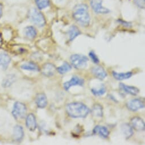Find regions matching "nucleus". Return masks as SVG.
Wrapping results in <instances>:
<instances>
[{
    "label": "nucleus",
    "instance_id": "nucleus-27",
    "mask_svg": "<svg viewBox=\"0 0 145 145\" xmlns=\"http://www.w3.org/2000/svg\"><path fill=\"white\" fill-rule=\"evenodd\" d=\"M35 3L40 10L47 8L50 4L49 0H35Z\"/></svg>",
    "mask_w": 145,
    "mask_h": 145
},
{
    "label": "nucleus",
    "instance_id": "nucleus-16",
    "mask_svg": "<svg viewBox=\"0 0 145 145\" xmlns=\"http://www.w3.org/2000/svg\"><path fill=\"white\" fill-rule=\"evenodd\" d=\"M24 136V130L23 127L20 125H16L14 127L13 138L16 142H21Z\"/></svg>",
    "mask_w": 145,
    "mask_h": 145
},
{
    "label": "nucleus",
    "instance_id": "nucleus-4",
    "mask_svg": "<svg viewBox=\"0 0 145 145\" xmlns=\"http://www.w3.org/2000/svg\"><path fill=\"white\" fill-rule=\"evenodd\" d=\"M29 17L31 22L38 27H43L46 25V20L43 14L37 9L33 8L29 12Z\"/></svg>",
    "mask_w": 145,
    "mask_h": 145
},
{
    "label": "nucleus",
    "instance_id": "nucleus-21",
    "mask_svg": "<svg viewBox=\"0 0 145 145\" xmlns=\"http://www.w3.org/2000/svg\"><path fill=\"white\" fill-rule=\"evenodd\" d=\"M92 114L93 116L99 118L103 117V108L100 104H95L92 109Z\"/></svg>",
    "mask_w": 145,
    "mask_h": 145
},
{
    "label": "nucleus",
    "instance_id": "nucleus-7",
    "mask_svg": "<svg viewBox=\"0 0 145 145\" xmlns=\"http://www.w3.org/2000/svg\"><path fill=\"white\" fill-rule=\"evenodd\" d=\"M84 84V80L78 76H74L72 78L63 84V88L66 91H69L70 88L73 86L83 87Z\"/></svg>",
    "mask_w": 145,
    "mask_h": 145
},
{
    "label": "nucleus",
    "instance_id": "nucleus-17",
    "mask_svg": "<svg viewBox=\"0 0 145 145\" xmlns=\"http://www.w3.org/2000/svg\"><path fill=\"white\" fill-rule=\"evenodd\" d=\"M10 61L11 59L8 54L5 53L0 54V69H7Z\"/></svg>",
    "mask_w": 145,
    "mask_h": 145
},
{
    "label": "nucleus",
    "instance_id": "nucleus-9",
    "mask_svg": "<svg viewBox=\"0 0 145 145\" xmlns=\"http://www.w3.org/2000/svg\"><path fill=\"white\" fill-rule=\"evenodd\" d=\"M56 71V67L52 63H47L44 64L41 69L42 74L46 77H51L54 76Z\"/></svg>",
    "mask_w": 145,
    "mask_h": 145
},
{
    "label": "nucleus",
    "instance_id": "nucleus-6",
    "mask_svg": "<svg viewBox=\"0 0 145 145\" xmlns=\"http://www.w3.org/2000/svg\"><path fill=\"white\" fill-rule=\"evenodd\" d=\"M127 108L131 112H137L144 107V101L142 98L134 99L128 101L126 104Z\"/></svg>",
    "mask_w": 145,
    "mask_h": 145
},
{
    "label": "nucleus",
    "instance_id": "nucleus-12",
    "mask_svg": "<svg viewBox=\"0 0 145 145\" xmlns=\"http://www.w3.org/2000/svg\"><path fill=\"white\" fill-rule=\"evenodd\" d=\"M119 87L120 89L123 91V92L132 96H137L139 92V89L138 88L133 86H127L123 83H120Z\"/></svg>",
    "mask_w": 145,
    "mask_h": 145
},
{
    "label": "nucleus",
    "instance_id": "nucleus-24",
    "mask_svg": "<svg viewBox=\"0 0 145 145\" xmlns=\"http://www.w3.org/2000/svg\"><path fill=\"white\" fill-rule=\"evenodd\" d=\"M21 68L22 69L30 71H39V67L33 62H27L25 63L21 66Z\"/></svg>",
    "mask_w": 145,
    "mask_h": 145
},
{
    "label": "nucleus",
    "instance_id": "nucleus-13",
    "mask_svg": "<svg viewBox=\"0 0 145 145\" xmlns=\"http://www.w3.org/2000/svg\"><path fill=\"white\" fill-rule=\"evenodd\" d=\"M35 103L39 108L43 109L46 108L48 104L47 98L44 93H39L37 95Z\"/></svg>",
    "mask_w": 145,
    "mask_h": 145
},
{
    "label": "nucleus",
    "instance_id": "nucleus-2",
    "mask_svg": "<svg viewBox=\"0 0 145 145\" xmlns=\"http://www.w3.org/2000/svg\"><path fill=\"white\" fill-rule=\"evenodd\" d=\"M73 17L82 26L87 27L90 23V16L88 7L85 4L76 5L73 9Z\"/></svg>",
    "mask_w": 145,
    "mask_h": 145
},
{
    "label": "nucleus",
    "instance_id": "nucleus-31",
    "mask_svg": "<svg viewBox=\"0 0 145 145\" xmlns=\"http://www.w3.org/2000/svg\"><path fill=\"white\" fill-rule=\"evenodd\" d=\"M108 97H109V99L111 100H112L113 101H115V102H116V103H117L118 101H117V100L116 99V98L113 96H112V95H108Z\"/></svg>",
    "mask_w": 145,
    "mask_h": 145
},
{
    "label": "nucleus",
    "instance_id": "nucleus-19",
    "mask_svg": "<svg viewBox=\"0 0 145 145\" xmlns=\"http://www.w3.org/2000/svg\"><path fill=\"white\" fill-rule=\"evenodd\" d=\"M121 131L126 139H129L134 134L133 127L127 123H123L121 125Z\"/></svg>",
    "mask_w": 145,
    "mask_h": 145
},
{
    "label": "nucleus",
    "instance_id": "nucleus-14",
    "mask_svg": "<svg viewBox=\"0 0 145 145\" xmlns=\"http://www.w3.org/2000/svg\"><path fill=\"white\" fill-rule=\"evenodd\" d=\"M93 133L94 134H98L104 138H107L110 134V131L105 126L97 125L93 128Z\"/></svg>",
    "mask_w": 145,
    "mask_h": 145
},
{
    "label": "nucleus",
    "instance_id": "nucleus-32",
    "mask_svg": "<svg viewBox=\"0 0 145 145\" xmlns=\"http://www.w3.org/2000/svg\"><path fill=\"white\" fill-rule=\"evenodd\" d=\"M2 14H3V10H2V5L1 4H0V18L2 16Z\"/></svg>",
    "mask_w": 145,
    "mask_h": 145
},
{
    "label": "nucleus",
    "instance_id": "nucleus-25",
    "mask_svg": "<svg viewBox=\"0 0 145 145\" xmlns=\"http://www.w3.org/2000/svg\"><path fill=\"white\" fill-rule=\"evenodd\" d=\"M16 80V76L14 75H7L3 82V87L4 88L9 87Z\"/></svg>",
    "mask_w": 145,
    "mask_h": 145
},
{
    "label": "nucleus",
    "instance_id": "nucleus-28",
    "mask_svg": "<svg viewBox=\"0 0 145 145\" xmlns=\"http://www.w3.org/2000/svg\"><path fill=\"white\" fill-rule=\"evenodd\" d=\"M89 56L91 59L92 60V61L95 64H97L99 63V62H100L98 56H97V55L96 54V53L93 51H91L89 52Z\"/></svg>",
    "mask_w": 145,
    "mask_h": 145
},
{
    "label": "nucleus",
    "instance_id": "nucleus-30",
    "mask_svg": "<svg viewBox=\"0 0 145 145\" xmlns=\"http://www.w3.org/2000/svg\"><path fill=\"white\" fill-rule=\"evenodd\" d=\"M120 24L122 25L123 26H125V27H131V24L127 22H126V21H124L123 20H118L117 21Z\"/></svg>",
    "mask_w": 145,
    "mask_h": 145
},
{
    "label": "nucleus",
    "instance_id": "nucleus-15",
    "mask_svg": "<svg viewBox=\"0 0 145 145\" xmlns=\"http://www.w3.org/2000/svg\"><path fill=\"white\" fill-rule=\"evenodd\" d=\"M26 125L27 129L31 131H34L37 129V123L36 118L34 114L30 113L27 116L26 119Z\"/></svg>",
    "mask_w": 145,
    "mask_h": 145
},
{
    "label": "nucleus",
    "instance_id": "nucleus-29",
    "mask_svg": "<svg viewBox=\"0 0 145 145\" xmlns=\"http://www.w3.org/2000/svg\"><path fill=\"white\" fill-rule=\"evenodd\" d=\"M136 5L140 8L143 9L145 6V0H134Z\"/></svg>",
    "mask_w": 145,
    "mask_h": 145
},
{
    "label": "nucleus",
    "instance_id": "nucleus-22",
    "mask_svg": "<svg viewBox=\"0 0 145 145\" xmlns=\"http://www.w3.org/2000/svg\"><path fill=\"white\" fill-rule=\"evenodd\" d=\"M71 69L72 66L67 61H64L61 66L56 68V71L60 75H64Z\"/></svg>",
    "mask_w": 145,
    "mask_h": 145
},
{
    "label": "nucleus",
    "instance_id": "nucleus-5",
    "mask_svg": "<svg viewBox=\"0 0 145 145\" xmlns=\"http://www.w3.org/2000/svg\"><path fill=\"white\" fill-rule=\"evenodd\" d=\"M26 112V106L24 103L16 102L13 106L12 114L16 120H21L25 117Z\"/></svg>",
    "mask_w": 145,
    "mask_h": 145
},
{
    "label": "nucleus",
    "instance_id": "nucleus-18",
    "mask_svg": "<svg viewBox=\"0 0 145 145\" xmlns=\"http://www.w3.org/2000/svg\"><path fill=\"white\" fill-rule=\"evenodd\" d=\"M112 76L116 80L121 81L130 79L133 76V72L129 71L125 72V73H118L113 71L112 72Z\"/></svg>",
    "mask_w": 145,
    "mask_h": 145
},
{
    "label": "nucleus",
    "instance_id": "nucleus-10",
    "mask_svg": "<svg viewBox=\"0 0 145 145\" xmlns=\"http://www.w3.org/2000/svg\"><path fill=\"white\" fill-rule=\"evenodd\" d=\"M92 73L94 76L100 80H103L107 76V72L100 65H96L92 69Z\"/></svg>",
    "mask_w": 145,
    "mask_h": 145
},
{
    "label": "nucleus",
    "instance_id": "nucleus-8",
    "mask_svg": "<svg viewBox=\"0 0 145 145\" xmlns=\"http://www.w3.org/2000/svg\"><path fill=\"white\" fill-rule=\"evenodd\" d=\"M103 0H91V6L93 10L98 14H107L110 10L102 5Z\"/></svg>",
    "mask_w": 145,
    "mask_h": 145
},
{
    "label": "nucleus",
    "instance_id": "nucleus-23",
    "mask_svg": "<svg viewBox=\"0 0 145 145\" xmlns=\"http://www.w3.org/2000/svg\"><path fill=\"white\" fill-rule=\"evenodd\" d=\"M24 34L27 38L30 39H34L37 35V31L34 27L30 26L25 28Z\"/></svg>",
    "mask_w": 145,
    "mask_h": 145
},
{
    "label": "nucleus",
    "instance_id": "nucleus-11",
    "mask_svg": "<svg viewBox=\"0 0 145 145\" xmlns=\"http://www.w3.org/2000/svg\"><path fill=\"white\" fill-rule=\"evenodd\" d=\"M131 126L138 131H143L145 129V125L143 120L139 117H134L131 119Z\"/></svg>",
    "mask_w": 145,
    "mask_h": 145
},
{
    "label": "nucleus",
    "instance_id": "nucleus-33",
    "mask_svg": "<svg viewBox=\"0 0 145 145\" xmlns=\"http://www.w3.org/2000/svg\"><path fill=\"white\" fill-rule=\"evenodd\" d=\"M2 42H3V38H2V36L1 34H0V45L2 44Z\"/></svg>",
    "mask_w": 145,
    "mask_h": 145
},
{
    "label": "nucleus",
    "instance_id": "nucleus-3",
    "mask_svg": "<svg viewBox=\"0 0 145 145\" xmlns=\"http://www.w3.org/2000/svg\"><path fill=\"white\" fill-rule=\"evenodd\" d=\"M72 65L76 69H84L88 65V58L84 55L74 54L70 57Z\"/></svg>",
    "mask_w": 145,
    "mask_h": 145
},
{
    "label": "nucleus",
    "instance_id": "nucleus-20",
    "mask_svg": "<svg viewBox=\"0 0 145 145\" xmlns=\"http://www.w3.org/2000/svg\"><path fill=\"white\" fill-rule=\"evenodd\" d=\"M80 34H81V31L78 28L77 26L75 25L71 26L68 31L69 41L71 42L73 41L78 36L80 35Z\"/></svg>",
    "mask_w": 145,
    "mask_h": 145
},
{
    "label": "nucleus",
    "instance_id": "nucleus-26",
    "mask_svg": "<svg viewBox=\"0 0 145 145\" xmlns=\"http://www.w3.org/2000/svg\"><path fill=\"white\" fill-rule=\"evenodd\" d=\"M106 92V88L104 85H102L99 88H92L91 92L95 96H101Z\"/></svg>",
    "mask_w": 145,
    "mask_h": 145
},
{
    "label": "nucleus",
    "instance_id": "nucleus-1",
    "mask_svg": "<svg viewBox=\"0 0 145 145\" xmlns=\"http://www.w3.org/2000/svg\"><path fill=\"white\" fill-rule=\"evenodd\" d=\"M65 110L68 116L73 118H86L91 111L87 105L80 102L68 104L66 105Z\"/></svg>",
    "mask_w": 145,
    "mask_h": 145
}]
</instances>
